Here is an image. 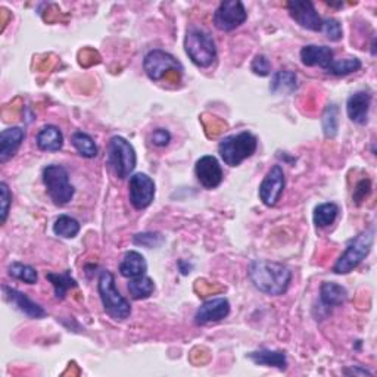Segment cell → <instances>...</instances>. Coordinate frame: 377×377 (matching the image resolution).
<instances>
[{
	"instance_id": "20",
	"label": "cell",
	"mask_w": 377,
	"mask_h": 377,
	"mask_svg": "<svg viewBox=\"0 0 377 377\" xmlns=\"http://www.w3.org/2000/svg\"><path fill=\"white\" fill-rule=\"evenodd\" d=\"M36 143L44 152H58L64 146V134L56 126H44L36 135Z\"/></svg>"
},
{
	"instance_id": "23",
	"label": "cell",
	"mask_w": 377,
	"mask_h": 377,
	"mask_svg": "<svg viewBox=\"0 0 377 377\" xmlns=\"http://www.w3.org/2000/svg\"><path fill=\"white\" fill-rule=\"evenodd\" d=\"M298 88V77L292 71H277L270 83V92L275 95H291Z\"/></svg>"
},
{
	"instance_id": "27",
	"label": "cell",
	"mask_w": 377,
	"mask_h": 377,
	"mask_svg": "<svg viewBox=\"0 0 377 377\" xmlns=\"http://www.w3.org/2000/svg\"><path fill=\"white\" fill-rule=\"evenodd\" d=\"M46 279L52 283L53 291H55V296L59 300H62L67 296V292L70 289L77 288V282H75L71 277L70 271H65V273H61V275H59V273H48Z\"/></svg>"
},
{
	"instance_id": "3",
	"label": "cell",
	"mask_w": 377,
	"mask_h": 377,
	"mask_svg": "<svg viewBox=\"0 0 377 377\" xmlns=\"http://www.w3.org/2000/svg\"><path fill=\"white\" fill-rule=\"evenodd\" d=\"M185 51L190 61L199 68H208L216 62L217 46L209 33L199 27H189L185 37Z\"/></svg>"
},
{
	"instance_id": "25",
	"label": "cell",
	"mask_w": 377,
	"mask_h": 377,
	"mask_svg": "<svg viewBox=\"0 0 377 377\" xmlns=\"http://www.w3.org/2000/svg\"><path fill=\"white\" fill-rule=\"evenodd\" d=\"M71 145L83 158H95L99 154L98 145L95 143L93 138L84 131H75L71 135Z\"/></svg>"
},
{
	"instance_id": "13",
	"label": "cell",
	"mask_w": 377,
	"mask_h": 377,
	"mask_svg": "<svg viewBox=\"0 0 377 377\" xmlns=\"http://www.w3.org/2000/svg\"><path fill=\"white\" fill-rule=\"evenodd\" d=\"M194 173L198 182L208 190H213L223 183L224 173L218 159L213 155H205L196 161Z\"/></svg>"
},
{
	"instance_id": "18",
	"label": "cell",
	"mask_w": 377,
	"mask_h": 377,
	"mask_svg": "<svg viewBox=\"0 0 377 377\" xmlns=\"http://www.w3.org/2000/svg\"><path fill=\"white\" fill-rule=\"evenodd\" d=\"M25 139V130L21 127H11L0 134V164L12 159L20 150Z\"/></svg>"
},
{
	"instance_id": "5",
	"label": "cell",
	"mask_w": 377,
	"mask_h": 377,
	"mask_svg": "<svg viewBox=\"0 0 377 377\" xmlns=\"http://www.w3.org/2000/svg\"><path fill=\"white\" fill-rule=\"evenodd\" d=\"M374 244V229H369L357 234L354 239L350 240L346 245L345 252L339 256L333 267L335 275H348L352 270H355L361 263H363Z\"/></svg>"
},
{
	"instance_id": "33",
	"label": "cell",
	"mask_w": 377,
	"mask_h": 377,
	"mask_svg": "<svg viewBox=\"0 0 377 377\" xmlns=\"http://www.w3.org/2000/svg\"><path fill=\"white\" fill-rule=\"evenodd\" d=\"M134 245H140L147 249L158 248L162 245L164 237L159 233H139L133 237Z\"/></svg>"
},
{
	"instance_id": "35",
	"label": "cell",
	"mask_w": 377,
	"mask_h": 377,
	"mask_svg": "<svg viewBox=\"0 0 377 377\" xmlns=\"http://www.w3.org/2000/svg\"><path fill=\"white\" fill-rule=\"evenodd\" d=\"M251 70L255 75H260V77H267V75L271 74V64L267 59V56L256 55L251 64Z\"/></svg>"
},
{
	"instance_id": "28",
	"label": "cell",
	"mask_w": 377,
	"mask_h": 377,
	"mask_svg": "<svg viewBox=\"0 0 377 377\" xmlns=\"http://www.w3.org/2000/svg\"><path fill=\"white\" fill-rule=\"evenodd\" d=\"M80 223L70 216H59L53 224V233L64 239H74L80 233Z\"/></svg>"
},
{
	"instance_id": "37",
	"label": "cell",
	"mask_w": 377,
	"mask_h": 377,
	"mask_svg": "<svg viewBox=\"0 0 377 377\" xmlns=\"http://www.w3.org/2000/svg\"><path fill=\"white\" fill-rule=\"evenodd\" d=\"M371 190V183H370V180H363V182H359L357 185V189L354 190V201L355 204H361L363 202Z\"/></svg>"
},
{
	"instance_id": "32",
	"label": "cell",
	"mask_w": 377,
	"mask_h": 377,
	"mask_svg": "<svg viewBox=\"0 0 377 377\" xmlns=\"http://www.w3.org/2000/svg\"><path fill=\"white\" fill-rule=\"evenodd\" d=\"M322 33L330 40V41H339L343 37V29L342 24L335 20V18H327L323 20V27H322Z\"/></svg>"
},
{
	"instance_id": "26",
	"label": "cell",
	"mask_w": 377,
	"mask_h": 377,
	"mask_svg": "<svg viewBox=\"0 0 377 377\" xmlns=\"http://www.w3.org/2000/svg\"><path fill=\"white\" fill-rule=\"evenodd\" d=\"M338 216H339V206L333 202H326L315 206L312 218L317 227L324 229L330 227V225L336 221Z\"/></svg>"
},
{
	"instance_id": "12",
	"label": "cell",
	"mask_w": 377,
	"mask_h": 377,
	"mask_svg": "<svg viewBox=\"0 0 377 377\" xmlns=\"http://www.w3.org/2000/svg\"><path fill=\"white\" fill-rule=\"evenodd\" d=\"M284 171L280 165H275V167L270 168V171L263 180V183L260 185V199L265 206H276L284 192Z\"/></svg>"
},
{
	"instance_id": "10",
	"label": "cell",
	"mask_w": 377,
	"mask_h": 377,
	"mask_svg": "<svg viewBox=\"0 0 377 377\" xmlns=\"http://www.w3.org/2000/svg\"><path fill=\"white\" fill-rule=\"evenodd\" d=\"M155 182L145 173L130 176L128 194L130 202L135 209H146L155 199Z\"/></svg>"
},
{
	"instance_id": "30",
	"label": "cell",
	"mask_w": 377,
	"mask_h": 377,
	"mask_svg": "<svg viewBox=\"0 0 377 377\" xmlns=\"http://www.w3.org/2000/svg\"><path fill=\"white\" fill-rule=\"evenodd\" d=\"M361 67H363V64H361L358 58H343L339 59V61L331 62L327 68V72L338 75V77H343V75H350L359 71Z\"/></svg>"
},
{
	"instance_id": "11",
	"label": "cell",
	"mask_w": 377,
	"mask_h": 377,
	"mask_svg": "<svg viewBox=\"0 0 377 377\" xmlns=\"http://www.w3.org/2000/svg\"><path fill=\"white\" fill-rule=\"evenodd\" d=\"M286 9H288L291 18L299 27L310 29V32H322L323 18L310 0H291V2L286 4Z\"/></svg>"
},
{
	"instance_id": "7",
	"label": "cell",
	"mask_w": 377,
	"mask_h": 377,
	"mask_svg": "<svg viewBox=\"0 0 377 377\" xmlns=\"http://www.w3.org/2000/svg\"><path fill=\"white\" fill-rule=\"evenodd\" d=\"M108 165L119 180L131 176L138 165V155L133 145L121 135H114L108 143Z\"/></svg>"
},
{
	"instance_id": "21",
	"label": "cell",
	"mask_w": 377,
	"mask_h": 377,
	"mask_svg": "<svg viewBox=\"0 0 377 377\" xmlns=\"http://www.w3.org/2000/svg\"><path fill=\"white\" fill-rule=\"evenodd\" d=\"M252 363L258 366H265V367H276L279 370H286L288 369V358L283 351H271V350H260L253 351L246 355Z\"/></svg>"
},
{
	"instance_id": "36",
	"label": "cell",
	"mask_w": 377,
	"mask_h": 377,
	"mask_svg": "<svg viewBox=\"0 0 377 377\" xmlns=\"http://www.w3.org/2000/svg\"><path fill=\"white\" fill-rule=\"evenodd\" d=\"M171 142V134L167 128H157L150 134V143L157 147H165Z\"/></svg>"
},
{
	"instance_id": "31",
	"label": "cell",
	"mask_w": 377,
	"mask_h": 377,
	"mask_svg": "<svg viewBox=\"0 0 377 377\" xmlns=\"http://www.w3.org/2000/svg\"><path fill=\"white\" fill-rule=\"evenodd\" d=\"M9 276H12L13 279L21 280L27 284H36L39 280V275L34 267L27 265L22 263H12L8 268Z\"/></svg>"
},
{
	"instance_id": "29",
	"label": "cell",
	"mask_w": 377,
	"mask_h": 377,
	"mask_svg": "<svg viewBox=\"0 0 377 377\" xmlns=\"http://www.w3.org/2000/svg\"><path fill=\"white\" fill-rule=\"evenodd\" d=\"M322 126H323L326 138L329 139L336 138L338 130H339V108L335 103L327 105V108L322 118Z\"/></svg>"
},
{
	"instance_id": "24",
	"label": "cell",
	"mask_w": 377,
	"mask_h": 377,
	"mask_svg": "<svg viewBox=\"0 0 377 377\" xmlns=\"http://www.w3.org/2000/svg\"><path fill=\"white\" fill-rule=\"evenodd\" d=\"M127 289L130 292V296L135 300H142V299H147L154 295L155 292V283L154 280L147 277L146 275L145 276H140V277H134V279H130L128 284H127Z\"/></svg>"
},
{
	"instance_id": "34",
	"label": "cell",
	"mask_w": 377,
	"mask_h": 377,
	"mask_svg": "<svg viewBox=\"0 0 377 377\" xmlns=\"http://www.w3.org/2000/svg\"><path fill=\"white\" fill-rule=\"evenodd\" d=\"M0 199H2L0 201V218H2V224H5L12 205V193L5 182L0 183Z\"/></svg>"
},
{
	"instance_id": "9",
	"label": "cell",
	"mask_w": 377,
	"mask_h": 377,
	"mask_svg": "<svg viewBox=\"0 0 377 377\" xmlns=\"http://www.w3.org/2000/svg\"><path fill=\"white\" fill-rule=\"evenodd\" d=\"M248 18L245 5L240 0H225L214 12V25L220 32H233Z\"/></svg>"
},
{
	"instance_id": "19",
	"label": "cell",
	"mask_w": 377,
	"mask_h": 377,
	"mask_svg": "<svg viewBox=\"0 0 377 377\" xmlns=\"http://www.w3.org/2000/svg\"><path fill=\"white\" fill-rule=\"evenodd\" d=\"M147 271V263L145 256L138 251H128L124 253L119 263V273L126 279H134L145 276Z\"/></svg>"
},
{
	"instance_id": "14",
	"label": "cell",
	"mask_w": 377,
	"mask_h": 377,
	"mask_svg": "<svg viewBox=\"0 0 377 377\" xmlns=\"http://www.w3.org/2000/svg\"><path fill=\"white\" fill-rule=\"evenodd\" d=\"M230 314V303L227 298L208 299L194 314V323L205 326L209 323H218Z\"/></svg>"
},
{
	"instance_id": "2",
	"label": "cell",
	"mask_w": 377,
	"mask_h": 377,
	"mask_svg": "<svg viewBox=\"0 0 377 377\" xmlns=\"http://www.w3.org/2000/svg\"><path fill=\"white\" fill-rule=\"evenodd\" d=\"M98 292L102 300L105 312L117 322L128 319L131 314V305L128 300L117 289L115 277L110 270H103L98 280Z\"/></svg>"
},
{
	"instance_id": "38",
	"label": "cell",
	"mask_w": 377,
	"mask_h": 377,
	"mask_svg": "<svg viewBox=\"0 0 377 377\" xmlns=\"http://www.w3.org/2000/svg\"><path fill=\"white\" fill-rule=\"evenodd\" d=\"M345 374H359V376H373L371 371L366 370V369H359L358 366L357 367H352V369H346L345 370Z\"/></svg>"
},
{
	"instance_id": "8",
	"label": "cell",
	"mask_w": 377,
	"mask_h": 377,
	"mask_svg": "<svg viewBox=\"0 0 377 377\" xmlns=\"http://www.w3.org/2000/svg\"><path fill=\"white\" fill-rule=\"evenodd\" d=\"M143 70L150 80L159 81L170 72L182 74L185 68L182 62L171 53L161 49H154L146 53L143 59Z\"/></svg>"
},
{
	"instance_id": "22",
	"label": "cell",
	"mask_w": 377,
	"mask_h": 377,
	"mask_svg": "<svg viewBox=\"0 0 377 377\" xmlns=\"http://www.w3.org/2000/svg\"><path fill=\"white\" fill-rule=\"evenodd\" d=\"M348 299V292L335 282H324L320 286V303L326 308L340 307Z\"/></svg>"
},
{
	"instance_id": "1",
	"label": "cell",
	"mask_w": 377,
	"mask_h": 377,
	"mask_svg": "<svg viewBox=\"0 0 377 377\" xmlns=\"http://www.w3.org/2000/svg\"><path fill=\"white\" fill-rule=\"evenodd\" d=\"M252 284L260 292L270 296H280L288 292L292 282V271L282 263L255 260L248 268Z\"/></svg>"
},
{
	"instance_id": "17",
	"label": "cell",
	"mask_w": 377,
	"mask_h": 377,
	"mask_svg": "<svg viewBox=\"0 0 377 377\" xmlns=\"http://www.w3.org/2000/svg\"><path fill=\"white\" fill-rule=\"evenodd\" d=\"M300 62L305 67H320L327 71L330 64L335 61V53L327 46L319 44H307L300 49Z\"/></svg>"
},
{
	"instance_id": "4",
	"label": "cell",
	"mask_w": 377,
	"mask_h": 377,
	"mask_svg": "<svg viewBox=\"0 0 377 377\" xmlns=\"http://www.w3.org/2000/svg\"><path fill=\"white\" fill-rule=\"evenodd\" d=\"M256 147H258V139L251 131H242L224 138L218 145V154L225 165L239 167L256 152Z\"/></svg>"
},
{
	"instance_id": "6",
	"label": "cell",
	"mask_w": 377,
	"mask_h": 377,
	"mask_svg": "<svg viewBox=\"0 0 377 377\" xmlns=\"http://www.w3.org/2000/svg\"><path fill=\"white\" fill-rule=\"evenodd\" d=\"M41 177L43 185L56 206H65L72 201L75 189L70 182L68 171L62 165H48L44 167Z\"/></svg>"
},
{
	"instance_id": "15",
	"label": "cell",
	"mask_w": 377,
	"mask_h": 377,
	"mask_svg": "<svg viewBox=\"0 0 377 377\" xmlns=\"http://www.w3.org/2000/svg\"><path fill=\"white\" fill-rule=\"evenodd\" d=\"M4 295L6 298L8 303L11 305H13L18 311H21L22 314H25L29 319H43V317H46V311L43 310L41 305H39L37 303H34L33 299H29L25 293L20 292L18 289L11 288V286H4Z\"/></svg>"
},
{
	"instance_id": "16",
	"label": "cell",
	"mask_w": 377,
	"mask_h": 377,
	"mask_svg": "<svg viewBox=\"0 0 377 377\" xmlns=\"http://www.w3.org/2000/svg\"><path fill=\"white\" fill-rule=\"evenodd\" d=\"M371 105V95L366 90H361L348 98L346 102V114L352 123L364 126L369 121V111Z\"/></svg>"
}]
</instances>
